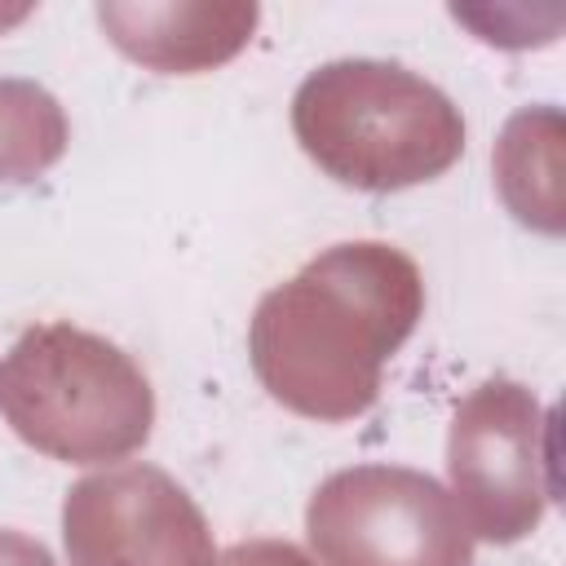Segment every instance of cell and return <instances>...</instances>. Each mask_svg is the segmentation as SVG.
Wrapping results in <instances>:
<instances>
[{
	"instance_id": "1",
	"label": "cell",
	"mask_w": 566,
	"mask_h": 566,
	"mask_svg": "<svg viewBox=\"0 0 566 566\" xmlns=\"http://www.w3.org/2000/svg\"><path fill=\"white\" fill-rule=\"evenodd\" d=\"M424 314L420 265L380 239H354L270 287L248 323V363L287 411L323 424L376 407L385 363Z\"/></svg>"
},
{
	"instance_id": "2",
	"label": "cell",
	"mask_w": 566,
	"mask_h": 566,
	"mask_svg": "<svg viewBox=\"0 0 566 566\" xmlns=\"http://www.w3.org/2000/svg\"><path fill=\"white\" fill-rule=\"evenodd\" d=\"M292 133L332 181L367 195L424 186L464 155L460 106L433 80L376 57L310 71L292 97Z\"/></svg>"
},
{
	"instance_id": "3",
	"label": "cell",
	"mask_w": 566,
	"mask_h": 566,
	"mask_svg": "<svg viewBox=\"0 0 566 566\" xmlns=\"http://www.w3.org/2000/svg\"><path fill=\"white\" fill-rule=\"evenodd\" d=\"M0 411L40 455L106 464L146 447L155 389L115 340L75 323H35L0 363Z\"/></svg>"
},
{
	"instance_id": "4",
	"label": "cell",
	"mask_w": 566,
	"mask_h": 566,
	"mask_svg": "<svg viewBox=\"0 0 566 566\" xmlns=\"http://www.w3.org/2000/svg\"><path fill=\"white\" fill-rule=\"evenodd\" d=\"M318 566H473L451 491L407 464H354L318 482L305 509Z\"/></svg>"
},
{
	"instance_id": "5",
	"label": "cell",
	"mask_w": 566,
	"mask_h": 566,
	"mask_svg": "<svg viewBox=\"0 0 566 566\" xmlns=\"http://www.w3.org/2000/svg\"><path fill=\"white\" fill-rule=\"evenodd\" d=\"M451 500L473 539L517 544L548 513V411L517 380H482L447 433Z\"/></svg>"
},
{
	"instance_id": "6",
	"label": "cell",
	"mask_w": 566,
	"mask_h": 566,
	"mask_svg": "<svg viewBox=\"0 0 566 566\" xmlns=\"http://www.w3.org/2000/svg\"><path fill=\"white\" fill-rule=\"evenodd\" d=\"M62 544L71 566H217L208 517L155 464L80 478L62 500Z\"/></svg>"
},
{
	"instance_id": "7",
	"label": "cell",
	"mask_w": 566,
	"mask_h": 566,
	"mask_svg": "<svg viewBox=\"0 0 566 566\" xmlns=\"http://www.w3.org/2000/svg\"><path fill=\"white\" fill-rule=\"evenodd\" d=\"M261 9L243 0H106L97 22L106 40L146 71L199 75L248 49Z\"/></svg>"
},
{
	"instance_id": "8",
	"label": "cell",
	"mask_w": 566,
	"mask_h": 566,
	"mask_svg": "<svg viewBox=\"0 0 566 566\" xmlns=\"http://www.w3.org/2000/svg\"><path fill=\"white\" fill-rule=\"evenodd\" d=\"M495 190L504 208L539 230V234H562L566 212H562V111L557 106H526L517 111L495 150Z\"/></svg>"
},
{
	"instance_id": "9",
	"label": "cell",
	"mask_w": 566,
	"mask_h": 566,
	"mask_svg": "<svg viewBox=\"0 0 566 566\" xmlns=\"http://www.w3.org/2000/svg\"><path fill=\"white\" fill-rule=\"evenodd\" d=\"M71 142L62 102L18 75H0V186H27L44 177Z\"/></svg>"
},
{
	"instance_id": "10",
	"label": "cell",
	"mask_w": 566,
	"mask_h": 566,
	"mask_svg": "<svg viewBox=\"0 0 566 566\" xmlns=\"http://www.w3.org/2000/svg\"><path fill=\"white\" fill-rule=\"evenodd\" d=\"M217 566H318V562L292 539H239L217 557Z\"/></svg>"
},
{
	"instance_id": "11",
	"label": "cell",
	"mask_w": 566,
	"mask_h": 566,
	"mask_svg": "<svg viewBox=\"0 0 566 566\" xmlns=\"http://www.w3.org/2000/svg\"><path fill=\"white\" fill-rule=\"evenodd\" d=\"M0 566H57V562L40 539L22 531H0Z\"/></svg>"
}]
</instances>
